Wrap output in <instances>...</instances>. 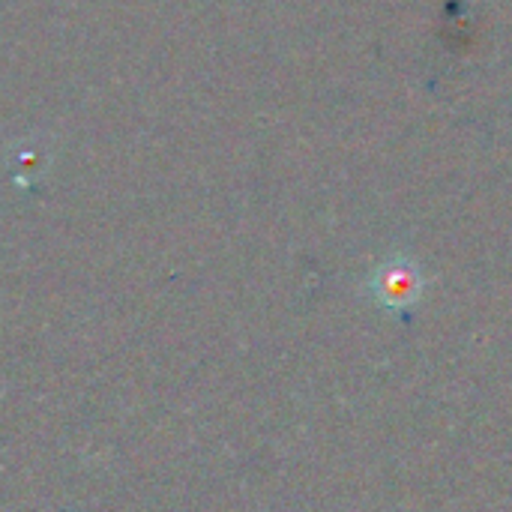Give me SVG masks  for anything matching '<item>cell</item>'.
<instances>
[{"mask_svg":"<svg viewBox=\"0 0 512 512\" xmlns=\"http://www.w3.org/2000/svg\"><path fill=\"white\" fill-rule=\"evenodd\" d=\"M372 291L375 297L390 306V309H402V306H411L414 300H420V291H423V276L420 270L405 261V258H393L387 261L384 267H378L375 279H372Z\"/></svg>","mask_w":512,"mask_h":512,"instance_id":"obj_1","label":"cell"}]
</instances>
